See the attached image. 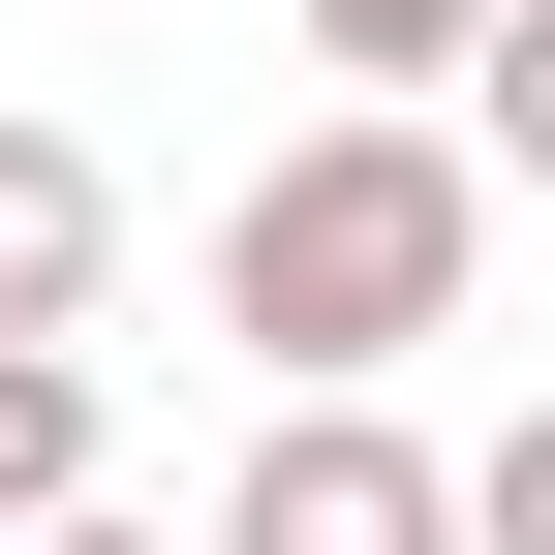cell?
<instances>
[{"instance_id": "cell-1", "label": "cell", "mask_w": 555, "mask_h": 555, "mask_svg": "<svg viewBox=\"0 0 555 555\" xmlns=\"http://www.w3.org/2000/svg\"><path fill=\"white\" fill-rule=\"evenodd\" d=\"M463 278H494V155L401 124V93H339V124H278V155H247L217 339H247V401H371L401 339H463Z\"/></svg>"}, {"instance_id": "cell-2", "label": "cell", "mask_w": 555, "mask_h": 555, "mask_svg": "<svg viewBox=\"0 0 555 555\" xmlns=\"http://www.w3.org/2000/svg\"><path fill=\"white\" fill-rule=\"evenodd\" d=\"M217 555H463V463L401 433V401H247V494Z\"/></svg>"}, {"instance_id": "cell-3", "label": "cell", "mask_w": 555, "mask_h": 555, "mask_svg": "<svg viewBox=\"0 0 555 555\" xmlns=\"http://www.w3.org/2000/svg\"><path fill=\"white\" fill-rule=\"evenodd\" d=\"M93 278H124V155L0 93V339H93Z\"/></svg>"}, {"instance_id": "cell-4", "label": "cell", "mask_w": 555, "mask_h": 555, "mask_svg": "<svg viewBox=\"0 0 555 555\" xmlns=\"http://www.w3.org/2000/svg\"><path fill=\"white\" fill-rule=\"evenodd\" d=\"M93 494V339H0V555Z\"/></svg>"}, {"instance_id": "cell-5", "label": "cell", "mask_w": 555, "mask_h": 555, "mask_svg": "<svg viewBox=\"0 0 555 555\" xmlns=\"http://www.w3.org/2000/svg\"><path fill=\"white\" fill-rule=\"evenodd\" d=\"M463 31H494V0H309V62H339V93H463Z\"/></svg>"}, {"instance_id": "cell-6", "label": "cell", "mask_w": 555, "mask_h": 555, "mask_svg": "<svg viewBox=\"0 0 555 555\" xmlns=\"http://www.w3.org/2000/svg\"><path fill=\"white\" fill-rule=\"evenodd\" d=\"M463 155H525V185H555V0H494V31H463Z\"/></svg>"}, {"instance_id": "cell-7", "label": "cell", "mask_w": 555, "mask_h": 555, "mask_svg": "<svg viewBox=\"0 0 555 555\" xmlns=\"http://www.w3.org/2000/svg\"><path fill=\"white\" fill-rule=\"evenodd\" d=\"M463 555H555V401H525L494 463H463Z\"/></svg>"}, {"instance_id": "cell-8", "label": "cell", "mask_w": 555, "mask_h": 555, "mask_svg": "<svg viewBox=\"0 0 555 555\" xmlns=\"http://www.w3.org/2000/svg\"><path fill=\"white\" fill-rule=\"evenodd\" d=\"M31 555H155V525H93V494H62V525H31Z\"/></svg>"}]
</instances>
